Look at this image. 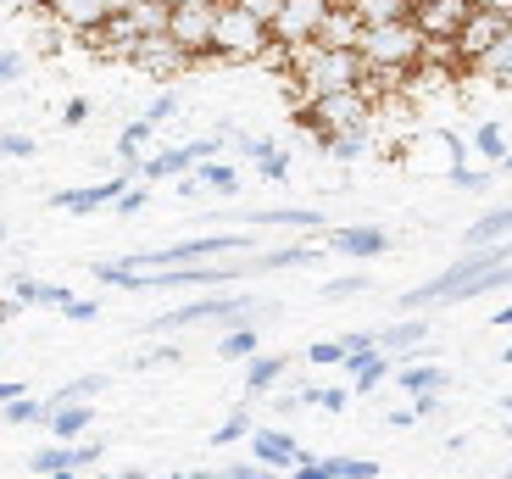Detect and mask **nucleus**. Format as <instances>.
I'll list each match as a JSON object with an SVG mask.
<instances>
[{"mask_svg": "<svg viewBox=\"0 0 512 479\" xmlns=\"http://www.w3.org/2000/svg\"><path fill=\"white\" fill-rule=\"evenodd\" d=\"M312 257H318V246H279V251H262L251 268H262V273H273V268H301V262H312Z\"/></svg>", "mask_w": 512, "mask_h": 479, "instance_id": "nucleus-27", "label": "nucleus"}, {"mask_svg": "<svg viewBox=\"0 0 512 479\" xmlns=\"http://www.w3.org/2000/svg\"><path fill=\"white\" fill-rule=\"evenodd\" d=\"M251 307L256 301L251 296H206V301H190V307H173V312H156L151 318V329L156 335H173V329H184V324H234L240 329L245 318H251Z\"/></svg>", "mask_w": 512, "mask_h": 479, "instance_id": "nucleus-6", "label": "nucleus"}, {"mask_svg": "<svg viewBox=\"0 0 512 479\" xmlns=\"http://www.w3.org/2000/svg\"><path fill=\"white\" fill-rule=\"evenodd\" d=\"M62 479H78V474H62Z\"/></svg>", "mask_w": 512, "mask_h": 479, "instance_id": "nucleus-53", "label": "nucleus"}, {"mask_svg": "<svg viewBox=\"0 0 512 479\" xmlns=\"http://www.w3.org/2000/svg\"><path fill=\"white\" fill-rule=\"evenodd\" d=\"M474 17V0H412V23H418L423 39H446L457 45V34Z\"/></svg>", "mask_w": 512, "mask_h": 479, "instance_id": "nucleus-8", "label": "nucleus"}, {"mask_svg": "<svg viewBox=\"0 0 512 479\" xmlns=\"http://www.w3.org/2000/svg\"><path fill=\"white\" fill-rule=\"evenodd\" d=\"M323 17H329V0H279L273 12V45L290 62L295 51H312L323 39Z\"/></svg>", "mask_w": 512, "mask_h": 479, "instance_id": "nucleus-5", "label": "nucleus"}, {"mask_svg": "<svg viewBox=\"0 0 512 479\" xmlns=\"http://www.w3.org/2000/svg\"><path fill=\"white\" fill-rule=\"evenodd\" d=\"M307 357H312V368H346V363H351V351L340 346V340H318Z\"/></svg>", "mask_w": 512, "mask_h": 479, "instance_id": "nucleus-36", "label": "nucleus"}, {"mask_svg": "<svg viewBox=\"0 0 512 479\" xmlns=\"http://www.w3.org/2000/svg\"><path fill=\"white\" fill-rule=\"evenodd\" d=\"M251 463H262V468H301L307 463V452H301V441L295 435H284V429H256L251 435Z\"/></svg>", "mask_w": 512, "mask_h": 479, "instance_id": "nucleus-11", "label": "nucleus"}, {"mask_svg": "<svg viewBox=\"0 0 512 479\" xmlns=\"http://www.w3.org/2000/svg\"><path fill=\"white\" fill-rule=\"evenodd\" d=\"M45 413H51V402H34V396H23V402L6 407V424H39Z\"/></svg>", "mask_w": 512, "mask_h": 479, "instance_id": "nucleus-38", "label": "nucleus"}, {"mask_svg": "<svg viewBox=\"0 0 512 479\" xmlns=\"http://www.w3.org/2000/svg\"><path fill=\"white\" fill-rule=\"evenodd\" d=\"M73 301H78V296H73L67 285H39V307H62V312H67Z\"/></svg>", "mask_w": 512, "mask_h": 479, "instance_id": "nucleus-40", "label": "nucleus"}, {"mask_svg": "<svg viewBox=\"0 0 512 479\" xmlns=\"http://www.w3.org/2000/svg\"><path fill=\"white\" fill-rule=\"evenodd\" d=\"M173 479H223V468H190V474H173Z\"/></svg>", "mask_w": 512, "mask_h": 479, "instance_id": "nucleus-49", "label": "nucleus"}, {"mask_svg": "<svg viewBox=\"0 0 512 479\" xmlns=\"http://www.w3.org/2000/svg\"><path fill=\"white\" fill-rule=\"evenodd\" d=\"M396 379H401V390H407L412 402H418V396H440L451 374H440V368H429V363H407Z\"/></svg>", "mask_w": 512, "mask_h": 479, "instance_id": "nucleus-21", "label": "nucleus"}, {"mask_svg": "<svg viewBox=\"0 0 512 479\" xmlns=\"http://www.w3.org/2000/svg\"><path fill=\"white\" fill-rule=\"evenodd\" d=\"M507 234H512V207H496V212L468 223L462 240H468V251H490V246H507Z\"/></svg>", "mask_w": 512, "mask_h": 479, "instance_id": "nucleus-15", "label": "nucleus"}, {"mask_svg": "<svg viewBox=\"0 0 512 479\" xmlns=\"http://www.w3.org/2000/svg\"><path fill=\"white\" fill-rule=\"evenodd\" d=\"M273 51H279V45H273L268 17L256 12V0H223L218 39H212V56L234 67V62H268Z\"/></svg>", "mask_w": 512, "mask_h": 479, "instance_id": "nucleus-2", "label": "nucleus"}, {"mask_svg": "<svg viewBox=\"0 0 512 479\" xmlns=\"http://www.w3.org/2000/svg\"><path fill=\"white\" fill-rule=\"evenodd\" d=\"M6 156H34V140H28V134H6Z\"/></svg>", "mask_w": 512, "mask_h": 479, "instance_id": "nucleus-46", "label": "nucleus"}, {"mask_svg": "<svg viewBox=\"0 0 512 479\" xmlns=\"http://www.w3.org/2000/svg\"><path fill=\"white\" fill-rule=\"evenodd\" d=\"M195 179H201V190H223V195L240 190V173H234L229 162H201V168H195Z\"/></svg>", "mask_w": 512, "mask_h": 479, "instance_id": "nucleus-29", "label": "nucleus"}, {"mask_svg": "<svg viewBox=\"0 0 512 479\" xmlns=\"http://www.w3.org/2000/svg\"><path fill=\"white\" fill-rule=\"evenodd\" d=\"M256 346H262V335H256L251 324L229 329V335L218 340V351H223V357H229V363H256V357H262V351H256Z\"/></svg>", "mask_w": 512, "mask_h": 479, "instance_id": "nucleus-26", "label": "nucleus"}, {"mask_svg": "<svg viewBox=\"0 0 512 479\" xmlns=\"http://www.w3.org/2000/svg\"><path fill=\"white\" fill-rule=\"evenodd\" d=\"M290 479H346V457H323V463H318V457H307Z\"/></svg>", "mask_w": 512, "mask_h": 479, "instance_id": "nucleus-34", "label": "nucleus"}, {"mask_svg": "<svg viewBox=\"0 0 512 479\" xmlns=\"http://www.w3.org/2000/svg\"><path fill=\"white\" fill-rule=\"evenodd\" d=\"M346 374H351V390H357V396H368V390L390 374V357H384V351H373V357H351Z\"/></svg>", "mask_w": 512, "mask_h": 479, "instance_id": "nucleus-24", "label": "nucleus"}, {"mask_svg": "<svg viewBox=\"0 0 512 479\" xmlns=\"http://www.w3.org/2000/svg\"><path fill=\"white\" fill-rule=\"evenodd\" d=\"M507 34H512L507 0H501V6H496V0H479L474 17H468V28L457 34V56H462V62H474V67H479V62H485V56L496 51V45H501Z\"/></svg>", "mask_w": 512, "mask_h": 479, "instance_id": "nucleus-7", "label": "nucleus"}, {"mask_svg": "<svg viewBox=\"0 0 512 479\" xmlns=\"http://www.w3.org/2000/svg\"><path fill=\"white\" fill-rule=\"evenodd\" d=\"M507 479H512V474H507Z\"/></svg>", "mask_w": 512, "mask_h": 479, "instance_id": "nucleus-55", "label": "nucleus"}, {"mask_svg": "<svg viewBox=\"0 0 512 479\" xmlns=\"http://www.w3.org/2000/svg\"><path fill=\"white\" fill-rule=\"evenodd\" d=\"M62 123H67V129H78V123H90V101H67Z\"/></svg>", "mask_w": 512, "mask_h": 479, "instance_id": "nucleus-44", "label": "nucleus"}, {"mask_svg": "<svg viewBox=\"0 0 512 479\" xmlns=\"http://www.w3.org/2000/svg\"><path fill=\"white\" fill-rule=\"evenodd\" d=\"M23 62H28L23 51H6V56H0V78H6V84H17V78H23Z\"/></svg>", "mask_w": 512, "mask_h": 479, "instance_id": "nucleus-41", "label": "nucleus"}, {"mask_svg": "<svg viewBox=\"0 0 512 479\" xmlns=\"http://www.w3.org/2000/svg\"><path fill=\"white\" fill-rule=\"evenodd\" d=\"M474 151H479V156H490V162H501V168L512 162V156H507V134H501V123H479Z\"/></svg>", "mask_w": 512, "mask_h": 479, "instance_id": "nucleus-30", "label": "nucleus"}, {"mask_svg": "<svg viewBox=\"0 0 512 479\" xmlns=\"http://www.w3.org/2000/svg\"><path fill=\"white\" fill-rule=\"evenodd\" d=\"M140 207H145V179L134 184V190H128L123 201H117V212H123V218H134V212H140Z\"/></svg>", "mask_w": 512, "mask_h": 479, "instance_id": "nucleus-43", "label": "nucleus"}, {"mask_svg": "<svg viewBox=\"0 0 512 479\" xmlns=\"http://www.w3.org/2000/svg\"><path fill=\"white\" fill-rule=\"evenodd\" d=\"M95 279H101V285H123V290H140V273L128 268V262H95Z\"/></svg>", "mask_w": 512, "mask_h": 479, "instance_id": "nucleus-35", "label": "nucleus"}, {"mask_svg": "<svg viewBox=\"0 0 512 479\" xmlns=\"http://www.w3.org/2000/svg\"><path fill=\"white\" fill-rule=\"evenodd\" d=\"M440 407V396H418V402H412V418H429Z\"/></svg>", "mask_w": 512, "mask_h": 479, "instance_id": "nucleus-48", "label": "nucleus"}, {"mask_svg": "<svg viewBox=\"0 0 512 479\" xmlns=\"http://www.w3.org/2000/svg\"><path fill=\"white\" fill-rule=\"evenodd\" d=\"M284 368H290V357H279V351H273V357H256V363H245V390H251V396L273 390V385L284 379Z\"/></svg>", "mask_w": 512, "mask_h": 479, "instance_id": "nucleus-23", "label": "nucleus"}, {"mask_svg": "<svg viewBox=\"0 0 512 479\" xmlns=\"http://www.w3.org/2000/svg\"><path fill=\"white\" fill-rule=\"evenodd\" d=\"M451 184H457V190H485V173H474V168H451Z\"/></svg>", "mask_w": 512, "mask_h": 479, "instance_id": "nucleus-42", "label": "nucleus"}, {"mask_svg": "<svg viewBox=\"0 0 512 479\" xmlns=\"http://www.w3.org/2000/svg\"><path fill=\"white\" fill-rule=\"evenodd\" d=\"M67 318H73V324H95V301H73V307H67Z\"/></svg>", "mask_w": 512, "mask_h": 479, "instance_id": "nucleus-47", "label": "nucleus"}, {"mask_svg": "<svg viewBox=\"0 0 512 479\" xmlns=\"http://www.w3.org/2000/svg\"><path fill=\"white\" fill-rule=\"evenodd\" d=\"M45 12H51V23H62V28H73V34L95 39L117 17V0H51Z\"/></svg>", "mask_w": 512, "mask_h": 479, "instance_id": "nucleus-9", "label": "nucleus"}, {"mask_svg": "<svg viewBox=\"0 0 512 479\" xmlns=\"http://www.w3.org/2000/svg\"><path fill=\"white\" fill-rule=\"evenodd\" d=\"M373 112H379V95H373V90H351V95L312 101L307 112H301V123L329 145V140H340V134H368L373 129Z\"/></svg>", "mask_w": 512, "mask_h": 479, "instance_id": "nucleus-3", "label": "nucleus"}, {"mask_svg": "<svg viewBox=\"0 0 512 479\" xmlns=\"http://www.w3.org/2000/svg\"><path fill=\"white\" fill-rule=\"evenodd\" d=\"M301 402L323 407V413H346V407H351V390H346V385H307V390H301Z\"/></svg>", "mask_w": 512, "mask_h": 479, "instance_id": "nucleus-28", "label": "nucleus"}, {"mask_svg": "<svg viewBox=\"0 0 512 479\" xmlns=\"http://www.w3.org/2000/svg\"><path fill=\"white\" fill-rule=\"evenodd\" d=\"M362 290H368V273H340V279L318 285V296L323 301H351V296H362Z\"/></svg>", "mask_w": 512, "mask_h": 479, "instance_id": "nucleus-31", "label": "nucleus"}, {"mask_svg": "<svg viewBox=\"0 0 512 479\" xmlns=\"http://www.w3.org/2000/svg\"><path fill=\"white\" fill-rule=\"evenodd\" d=\"M134 67H145V73L167 78V73H179V67H190V56H184L167 34H151V39H140V51H134Z\"/></svg>", "mask_w": 512, "mask_h": 479, "instance_id": "nucleus-13", "label": "nucleus"}, {"mask_svg": "<svg viewBox=\"0 0 512 479\" xmlns=\"http://www.w3.org/2000/svg\"><path fill=\"white\" fill-rule=\"evenodd\" d=\"M251 223L256 229H318L323 218L312 207H256Z\"/></svg>", "mask_w": 512, "mask_h": 479, "instance_id": "nucleus-17", "label": "nucleus"}, {"mask_svg": "<svg viewBox=\"0 0 512 479\" xmlns=\"http://www.w3.org/2000/svg\"><path fill=\"white\" fill-rule=\"evenodd\" d=\"M95 424V407H67V413L51 418V441L56 446H78V435Z\"/></svg>", "mask_w": 512, "mask_h": 479, "instance_id": "nucleus-25", "label": "nucleus"}, {"mask_svg": "<svg viewBox=\"0 0 512 479\" xmlns=\"http://www.w3.org/2000/svg\"><path fill=\"white\" fill-rule=\"evenodd\" d=\"M106 385V374H78L73 385H62V390H51V418L56 413H67V407H84L95 396V390Z\"/></svg>", "mask_w": 512, "mask_h": 479, "instance_id": "nucleus-22", "label": "nucleus"}, {"mask_svg": "<svg viewBox=\"0 0 512 479\" xmlns=\"http://www.w3.org/2000/svg\"><path fill=\"white\" fill-rule=\"evenodd\" d=\"M496 324H501V329H507V324H512V307H501V312H496Z\"/></svg>", "mask_w": 512, "mask_h": 479, "instance_id": "nucleus-50", "label": "nucleus"}, {"mask_svg": "<svg viewBox=\"0 0 512 479\" xmlns=\"http://www.w3.org/2000/svg\"><path fill=\"white\" fill-rule=\"evenodd\" d=\"M329 151L346 156V162H357V156L373 151V129H368V134H340V140H329Z\"/></svg>", "mask_w": 512, "mask_h": 479, "instance_id": "nucleus-37", "label": "nucleus"}, {"mask_svg": "<svg viewBox=\"0 0 512 479\" xmlns=\"http://www.w3.org/2000/svg\"><path fill=\"white\" fill-rule=\"evenodd\" d=\"M128 190H134V173H117V179L84 184V190H56L51 207H62V212H101V207H117Z\"/></svg>", "mask_w": 512, "mask_h": 479, "instance_id": "nucleus-10", "label": "nucleus"}, {"mask_svg": "<svg viewBox=\"0 0 512 479\" xmlns=\"http://www.w3.org/2000/svg\"><path fill=\"white\" fill-rule=\"evenodd\" d=\"M218 17H223V0H173V28H167V39L190 62H206L212 56V39H218Z\"/></svg>", "mask_w": 512, "mask_h": 479, "instance_id": "nucleus-4", "label": "nucleus"}, {"mask_svg": "<svg viewBox=\"0 0 512 479\" xmlns=\"http://www.w3.org/2000/svg\"><path fill=\"white\" fill-rule=\"evenodd\" d=\"M357 17L368 28H390V23H412V0H351Z\"/></svg>", "mask_w": 512, "mask_h": 479, "instance_id": "nucleus-19", "label": "nucleus"}, {"mask_svg": "<svg viewBox=\"0 0 512 479\" xmlns=\"http://www.w3.org/2000/svg\"><path fill=\"white\" fill-rule=\"evenodd\" d=\"M346 479H379V463H362V457H346Z\"/></svg>", "mask_w": 512, "mask_h": 479, "instance_id": "nucleus-45", "label": "nucleus"}, {"mask_svg": "<svg viewBox=\"0 0 512 479\" xmlns=\"http://www.w3.org/2000/svg\"><path fill=\"white\" fill-rule=\"evenodd\" d=\"M479 73H485V78H496V84H512V34L501 39V45L485 56V62H479Z\"/></svg>", "mask_w": 512, "mask_h": 479, "instance_id": "nucleus-32", "label": "nucleus"}, {"mask_svg": "<svg viewBox=\"0 0 512 479\" xmlns=\"http://www.w3.org/2000/svg\"><path fill=\"white\" fill-rule=\"evenodd\" d=\"M507 173H512V162H507Z\"/></svg>", "mask_w": 512, "mask_h": 479, "instance_id": "nucleus-54", "label": "nucleus"}, {"mask_svg": "<svg viewBox=\"0 0 512 479\" xmlns=\"http://www.w3.org/2000/svg\"><path fill=\"white\" fill-rule=\"evenodd\" d=\"M190 168H201L195 145H173V151H162V156H151V162H145L140 179H145V184H156V179H173V173H190Z\"/></svg>", "mask_w": 512, "mask_h": 479, "instance_id": "nucleus-18", "label": "nucleus"}, {"mask_svg": "<svg viewBox=\"0 0 512 479\" xmlns=\"http://www.w3.org/2000/svg\"><path fill=\"white\" fill-rule=\"evenodd\" d=\"M251 435H256L251 413H234V418H223V424L212 429V446H234V441H251Z\"/></svg>", "mask_w": 512, "mask_h": 479, "instance_id": "nucleus-33", "label": "nucleus"}, {"mask_svg": "<svg viewBox=\"0 0 512 479\" xmlns=\"http://www.w3.org/2000/svg\"><path fill=\"white\" fill-rule=\"evenodd\" d=\"M290 78L301 101H329V95H351V90H368L373 73L362 62V51H329V45H312V51H295L290 62Z\"/></svg>", "mask_w": 512, "mask_h": 479, "instance_id": "nucleus-1", "label": "nucleus"}, {"mask_svg": "<svg viewBox=\"0 0 512 479\" xmlns=\"http://www.w3.org/2000/svg\"><path fill=\"white\" fill-rule=\"evenodd\" d=\"M501 357H507V363H512V346H507V351H501Z\"/></svg>", "mask_w": 512, "mask_h": 479, "instance_id": "nucleus-51", "label": "nucleus"}, {"mask_svg": "<svg viewBox=\"0 0 512 479\" xmlns=\"http://www.w3.org/2000/svg\"><path fill=\"white\" fill-rule=\"evenodd\" d=\"M362 34H368V23L357 17V6H329V17H323V39L318 45H329V51H362Z\"/></svg>", "mask_w": 512, "mask_h": 479, "instance_id": "nucleus-12", "label": "nucleus"}, {"mask_svg": "<svg viewBox=\"0 0 512 479\" xmlns=\"http://www.w3.org/2000/svg\"><path fill=\"white\" fill-rule=\"evenodd\" d=\"M507 17H512V0H507Z\"/></svg>", "mask_w": 512, "mask_h": 479, "instance_id": "nucleus-52", "label": "nucleus"}, {"mask_svg": "<svg viewBox=\"0 0 512 479\" xmlns=\"http://www.w3.org/2000/svg\"><path fill=\"white\" fill-rule=\"evenodd\" d=\"M423 340H429V324H418V318H407V324H396V329H379L384 357H407V351L423 346Z\"/></svg>", "mask_w": 512, "mask_h": 479, "instance_id": "nucleus-20", "label": "nucleus"}, {"mask_svg": "<svg viewBox=\"0 0 512 479\" xmlns=\"http://www.w3.org/2000/svg\"><path fill=\"white\" fill-rule=\"evenodd\" d=\"M179 95H156V101L151 106H145V123H151V129H156V123H167V117H179Z\"/></svg>", "mask_w": 512, "mask_h": 479, "instance_id": "nucleus-39", "label": "nucleus"}, {"mask_svg": "<svg viewBox=\"0 0 512 479\" xmlns=\"http://www.w3.org/2000/svg\"><path fill=\"white\" fill-rule=\"evenodd\" d=\"M123 17L140 28L145 39L167 34V28H173V0H123Z\"/></svg>", "mask_w": 512, "mask_h": 479, "instance_id": "nucleus-16", "label": "nucleus"}, {"mask_svg": "<svg viewBox=\"0 0 512 479\" xmlns=\"http://www.w3.org/2000/svg\"><path fill=\"white\" fill-rule=\"evenodd\" d=\"M334 251H346V257H384L390 251V234L373 229V223H351V229H334L329 234Z\"/></svg>", "mask_w": 512, "mask_h": 479, "instance_id": "nucleus-14", "label": "nucleus"}]
</instances>
